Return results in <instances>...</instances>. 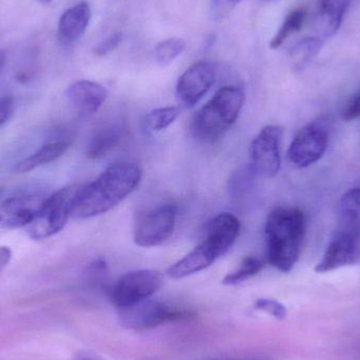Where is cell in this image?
I'll use <instances>...</instances> for the list:
<instances>
[{
    "instance_id": "obj_1",
    "label": "cell",
    "mask_w": 360,
    "mask_h": 360,
    "mask_svg": "<svg viewBox=\"0 0 360 360\" xmlns=\"http://www.w3.org/2000/svg\"><path fill=\"white\" fill-rule=\"evenodd\" d=\"M141 177L143 171L136 165H111L94 181L80 186L74 200L72 217L88 219L107 213L136 190Z\"/></svg>"
},
{
    "instance_id": "obj_2",
    "label": "cell",
    "mask_w": 360,
    "mask_h": 360,
    "mask_svg": "<svg viewBox=\"0 0 360 360\" xmlns=\"http://www.w3.org/2000/svg\"><path fill=\"white\" fill-rule=\"evenodd\" d=\"M266 260L281 273L293 270L302 253L306 234V216L297 207H276L264 226Z\"/></svg>"
},
{
    "instance_id": "obj_3",
    "label": "cell",
    "mask_w": 360,
    "mask_h": 360,
    "mask_svg": "<svg viewBox=\"0 0 360 360\" xmlns=\"http://www.w3.org/2000/svg\"><path fill=\"white\" fill-rule=\"evenodd\" d=\"M240 231V222L231 213H220L205 226L200 243L188 255L175 262L168 270L173 279L186 278L211 266L218 258L228 253Z\"/></svg>"
},
{
    "instance_id": "obj_4",
    "label": "cell",
    "mask_w": 360,
    "mask_h": 360,
    "mask_svg": "<svg viewBox=\"0 0 360 360\" xmlns=\"http://www.w3.org/2000/svg\"><path fill=\"white\" fill-rule=\"evenodd\" d=\"M245 99V91L240 86L219 89L193 120L195 139L203 143H214L221 139L238 120Z\"/></svg>"
},
{
    "instance_id": "obj_5",
    "label": "cell",
    "mask_w": 360,
    "mask_h": 360,
    "mask_svg": "<svg viewBox=\"0 0 360 360\" xmlns=\"http://www.w3.org/2000/svg\"><path fill=\"white\" fill-rule=\"evenodd\" d=\"M79 188L76 186H65L49 195L35 219L25 228L29 236L34 240H41L60 232L71 217Z\"/></svg>"
},
{
    "instance_id": "obj_6",
    "label": "cell",
    "mask_w": 360,
    "mask_h": 360,
    "mask_svg": "<svg viewBox=\"0 0 360 360\" xmlns=\"http://www.w3.org/2000/svg\"><path fill=\"white\" fill-rule=\"evenodd\" d=\"M164 285V277L158 271L137 270L120 277L110 291L112 304L120 309L130 308L158 293Z\"/></svg>"
},
{
    "instance_id": "obj_7",
    "label": "cell",
    "mask_w": 360,
    "mask_h": 360,
    "mask_svg": "<svg viewBox=\"0 0 360 360\" xmlns=\"http://www.w3.org/2000/svg\"><path fill=\"white\" fill-rule=\"evenodd\" d=\"M49 194L39 186L19 188L0 198V226L6 229L25 228L39 213Z\"/></svg>"
},
{
    "instance_id": "obj_8",
    "label": "cell",
    "mask_w": 360,
    "mask_h": 360,
    "mask_svg": "<svg viewBox=\"0 0 360 360\" xmlns=\"http://www.w3.org/2000/svg\"><path fill=\"white\" fill-rule=\"evenodd\" d=\"M191 315L190 311L149 298L120 310V321L127 329L148 330L188 319Z\"/></svg>"
},
{
    "instance_id": "obj_9",
    "label": "cell",
    "mask_w": 360,
    "mask_h": 360,
    "mask_svg": "<svg viewBox=\"0 0 360 360\" xmlns=\"http://www.w3.org/2000/svg\"><path fill=\"white\" fill-rule=\"evenodd\" d=\"M176 207L170 203L141 214L135 222V243L143 248L162 245L172 236L176 226Z\"/></svg>"
},
{
    "instance_id": "obj_10",
    "label": "cell",
    "mask_w": 360,
    "mask_h": 360,
    "mask_svg": "<svg viewBox=\"0 0 360 360\" xmlns=\"http://www.w3.org/2000/svg\"><path fill=\"white\" fill-rule=\"evenodd\" d=\"M329 135L325 127L319 122H310L302 127L292 141L288 158L294 167L308 168L325 155Z\"/></svg>"
},
{
    "instance_id": "obj_11",
    "label": "cell",
    "mask_w": 360,
    "mask_h": 360,
    "mask_svg": "<svg viewBox=\"0 0 360 360\" xmlns=\"http://www.w3.org/2000/svg\"><path fill=\"white\" fill-rule=\"evenodd\" d=\"M283 130L279 126L264 127L250 146L251 167L262 176L274 177L281 167V143Z\"/></svg>"
},
{
    "instance_id": "obj_12",
    "label": "cell",
    "mask_w": 360,
    "mask_h": 360,
    "mask_svg": "<svg viewBox=\"0 0 360 360\" xmlns=\"http://www.w3.org/2000/svg\"><path fill=\"white\" fill-rule=\"evenodd\" d=\"M216 78V65L212 61L201 60L191 65L180 76L176 97L184 108L196 105L207 94Z\"/></svg>"
},
{
    "instance_id": "obj_13",
    "label": "cell",
    "mask_w": 360,
    "mask_h": 360,
    "mask_svg": "<svg viewBox=\"0 0 360 360\" xmlns=\"http://www.w3.org/2000/svg\"><path fill=\"white\" fill-rule=\"evenodd\" d=\"M359 240L344 231H336L323 257L315 266V272L323 274L356 264L360 257Z\"/></svg>"
},
{
    "instance_id": "obj_14",
    "label": "cell",
    "mask_w": 360,
    "mask_h": 360,
    "mask_svg": "<svg viewBox=\"0 0 360 360\" xmlns=\"http://www.w3.org/2000/svg\"><path fill=\"white\" fill-rule=\"evenodd\" d=\"M107 96V89L91 80H77L65 91L70 107L82 118L94 115L103 107Z\"/></svg>"
},
{
    "instance_id": "obj_15",
    "label": "cell",
    "mask_w": 360,
    "mask_h": 360,
    "mask_svg": "<svg viewBox=\"0 0 360 360\" xmlns=\"http://www.w3.org/2000/svg\"><path fill=\"white\" fill-rule=\"evenodd\" d=\"M71 143V135L68 133L67 134L63 132L57 133L50 141H46L39 149L36 150L34 153L30 154L27 158L21 160L14 167V171L16 173L31 172L39 167L56 162L69 150Z\"/></svg>"
},
{
    "instance_id": "obj_16",
    "label": "cell",
    "mask_w": 360,
    "mask_h": 360,
    "mask_svg": "<svg viewBox=\"0 0 360 360\" xmlns=\"http://www.w3.org/2000/svg\"><path fill=\"white\" fill-rule=\"evenodd\" d=\"M126 133V124L122 120H110L101 124L93 132L86 146V156L90 160H101L113 151Z\"/></svg>"
},
{
    "instance_id": "obj_17",
    "label": "cell",
    "mask_w": 360,
    "mask_h": 360,
    "mask_svg": "<svg viewBox=\"0 0 360 360\" xmlns=\"http://www.w3.org/2000/svg\"><path fill=\"white\" fill-rule=\"evenodd\" d=\"M91 18L92 11L89 2L80 1L68 8L59 19V39L65 44L78 41L88 29Z\"/></svg>"
},
{
    "instance_id": "obj_18",
    "label": "cell",
    "mask_w": 360,
    "mask_h": 360,
    "mask_svg": "<svg viewBox=\"0 0 360 360\" xmlns=\"http://www.w3.org/2000/svg\"><path fill=\"white\" fill-rule=\"evenodd\" d=\"M338 230L360 238V188H351L342 196Z\"/></svg>"
},
{
    "instance_id": "obj_19",
    "label": "cell",
    "mask_w": 360,
    "mask_h": 360,
    "mask_svg": "<svg viewBox=\"0 0 360 360\" xmlns=\"http://www.w3.org/2000/svg\"><path fill=\"white\" fill-rule=\"evenodd\" d=\"M351 1L352 0H321L319 16L323 35L330 37L338 33Z\"/></svg>"
},
{
    "instance_id": "obj_20",
    "label": "cell",
    "mask_w": 360,
    "mask_h": 360,
    "mask_svg": "<svg viewBox=\"0 0 360 360\" xmlns=\"http://www.w3.org/2000/svg\"><path fill=\"white\" fill-rule=\"evenodd\" d=\"M323 46V41L319 37H307L296 42L289 52L296 69L306 68L319 54Z\"/></svg>"
},
{
    "instance_id": "obj_21",
    "label": "cell",
    "mask_w": 360,
    "mask_h": 360,
    "mask_svg": "<svg viewBox=\"0 0 360 360\" xmlns=\"http://www.w3.org/2000/svg\"><path fill=\"white\" fill-rule=\"evenodd\" d=\"M307 18V12L304 8H296L287 15L283 25L277 31L276 35L270 41V48L273 50L281 48L283 42L293 35L296 32L300 31L304 27V20Z\"/></svg>"
},
{
    "instance_id": "obj_22",
    "label": "cell",
    "mask_w": 360,
    "mask_h": 360,
    "mask_svg": "<svg viewBox=\"0 0 360 360\" xmlns=\"http://www.w3.org/2000/svg\"><path fill=\"white\" fill-rule=\"evenodd\" d=\"M264 262L255 256L245 257L240 266L224 277L222 283L226 285H237L257 275L264 269Z\"/></svg>"
},
{
    "instance_id": "obj_23",
    "label": "cell",
    "mask_w": 360,
    "mask_h": 360,
    "mask_svg": "<svg viewBox=\"0 0 360 360\" xmlns=\"http://www.w3.org/2000/svg\"><path fill=\"white\" fill-rule=\"evenodd\" d=\"M179 109L177 107L158 108L148 113L143 120L146 130L152 132L166 130L179 116Z\"/></svg>"
},
{
    "instance_id": "obj_24",
    "label": "cell",
    "mask_w": 360,
    "mask_h": 360,
    "mask_svg": "<svg viewBox=\"0 0 360 360\" xmlns=\"http://www.w3.org/2000/svg\"><path fill=\"white\" fill-rule=\"evenodd\" d=\"M186 42L184 38L172 37L162 40L156 46L154 57L160 67L170 65L186 50Z\"/></svg>"
},
{
    "instance_id": "obj_25",
    "label": "cell",
    "mask_w": 360,
    "mask_h": 360,
    "mask_svg": "<svg viewBox=\"0 0 360 360\" xmlns=\"http://www.w3.org/2000/svg\"><path fill=\"white\" fill-rule=\"evenodd\" d=\"M254 308L271 315L278 321L285 319L288 314L287 308L281 302L271 298H259L254 304Z\"/></svg>"
},
{
    "instance_id": "obj_26",
    "label": "cell",
    "mask_w": 360,
    "mask_h": 360,
    "mask_svg": "<svg viewBox=\"0 0 360 360\" xmlns=\"http://www.w3.org/2000/svg\"><path fill=\"white\" fill-rule=\"evenodd\" d=\"M243 0H211V15L215 20H221Z\"/></svg>"
},
{
    "instance_id": "obj_27",
    "label": "cell",
    "mask_w": 360,
    "mask_h": 360,
    "mask_svg": "<svg viewBox=\"0 0 360 360\" xmlns=\"http://www.w3.org/2000/svg\"><path fill=\"white\" fill-rule=\"evenodd\" d=\"M122 40V34L120 33V32L111 34V35L108 36L105 39H103V41L97 44L96 48H95V53H96L98 56H105V55L109 54L110 52L115 50V49L120 46Z\"/></svg>"
},
{
    "instance_id": "obj_28",
    "label": "cell",
    "mask_w": 360,
    "mask_h": 360,
    "mask_svg": "<svg viewBox=\"0 0 360 360\" xmlns=\"http://www.w3.org/2000/svg\"><path fill=\"white\" fill-rule=\"evenodd\" d=\"M360 117V90L352 95L342 110V120L353 122Z\"/></svg>"
},
{
    "instance_id": "obj_29",
    "label": "cell",
    "mask_w": 360,
    "mask_h": 360,
    "mask_svg": "<svg viewBox=\"0 0 360 360\" xmlns=\"http://www.w3.org/2000/svg\"><path fill=\"white\" fill-rule=\"evenodd\" d=\"M14 105L12 97H0V128L10 120L14 112Z\"/></svg>"
},
{
    "instance_id": "obj_30",
    "label": "cell",
    "mask_w": 360,
    "mask_h": 360,
    "mask_svg": "<svg viewBox=\"0 0 360 360\" xmlns=\"http://www.w3.org/2000/svg\"><path fill=\"white\" fill-rule=\"evenodd\" d=\"M12 250L6 245H1L0 247V272L10 264L12 259Z\"/></svg>"
},
{
    "instance_id": "obj_31",
    "label": "cell",
    "mask_w": 360,
    "mask_h": 360,
    "mask_svg": "<svg viewBox=\"0 0 360 360\" xmlns=\"http://www.w3.org/2000/svg\"><path fill=\"white\" fill-rule=\"evenodd\" d=\"M74 360H103L95 355L90 354V353H78Z\"/></svg>"
},
{
    "instance_id": "obj_32",
    "label": "cell",
    "mask_w": 360,
    "mask_h": 360,
    "mask_svg": "<svg viewBox=\"0 0 360 360\" xmlns=\"http://www.w3.org/2000/svg\"><path fill=\"white\" fill-rule=\"evenodd\" d=\"M6 55L4 51L0 50V71L4 68V63H6Z\"/></svg>"
},
{
    "instance_id": "obj_33",
    "label": "cell",
    "mask_w": 360,
    "mask_h": 360,
    "mask_svg": "<svg viewBox=\"0 0 360 360\" xmlns=\"http://www.w3.org/2000/svg\"><path fill=\"white\" fill-rule=\"evenodd\" d=\"M38 1L44 2V4H48V2L52 1V0H38Z\"/></svg>"
},
{
    "instance_id": "obj_34",
    "label": "cell",
    "mask_w": 360,
    "mask_h": 360,
    "mask_svg": "<svg viewBox=\"0 0 360 360\" xmlns=\"http://www.w3.org/2000/svg\"><path fill=\"white\" fill-rule=\"evenodd\" d=\"M264 2H274L277 1V0H264Z\"/></svg>"
},
{
    "instance_id": "obj_35",
    "label": "cell",
    "mask_w": 360,
    "mask_h": 360,
    "mask_svg": "<svg viewBox=\"0 0 360 360\" xmlns=\"http://www.w3.org/2000/svg\"><path fill=\"white\" fill-rule=\"evenodd\" d=\"M226 360H259V359H226Z\"/></svg>"
},
{
    "instance_id": "obj_36",
    "label": "cell",
    "mask_w": 360,
    "mask_h": 360,
    "mask_svg": "<svg viewBox=\"0 0 360 360\" xmlns=\"http://www.w3.org/2000/svg\"><path fill=\"white\" fill-rule=\"evenodd\" d=\"M2 193H4V191H2V188H0V198L2 197Z\"/></svg>"
}]
</instances>
